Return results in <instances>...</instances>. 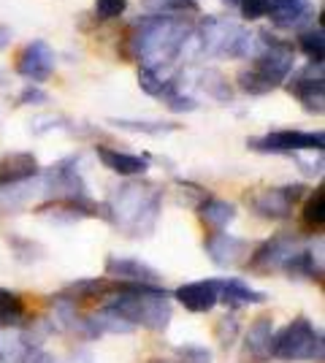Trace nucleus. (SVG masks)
I'll return each mask as SVG.
<instances>
[{"label":"nucleus","instance_id":"2","mask_svg":"<svg viewBox=\"0 0 325 363\" xmlns=\"http://www.w3.org/2000/svg\"><path fill=\"white\" fill-rule=\"evenodd\" d=\"M108 309L122 315L130 325H144L149 331H166L171 320V301L166 290L147 285H120Z\"/></svg>","mask_w":325,"mask_h":363},{"label":"nucleus","instance_id":"27","mask_svg":"<svg viewBox=\"0 0 325 363\" xmlns=\"http://www.w3.org/2000/svg\"><path fill=\"white\" fill-rule=\"evenodd\" d=\"M117 128H125V130H141V133H169L173 130V125H160V122H127V120H114Z\"/></svg>","mask_w":325,"mask_h":363},{"label":"nucleus","instance_id":"21","mask_svg":"<svg viewBox=\"0 0 325 363\" xmlns=\"http://www.w3.org/2000/svg\"><path fill=\"white\" fill-rule=\"evenodd\" d=\"M139 87L147 95H155V98H169L176 92V79H163L160 71H149V68H141L139 71Z\"/></svg>","mask_w":325,"mask_h":363},{"label":"nucleus","instance_id":"31","mask_svg":"<svg viewBox=\"0 0 325 363\" xmlns=\"http://www.w3.org/2000/svg\"><path fill=\"white\" fill-rule=\"evenodd\" d=\"M166 104H169L171 111H195L198 104H195V98H190V95H182V92H173L166 98Z\"/></svg>","mask_w":325,"mask_h":363},{"label":"nucleus","instance_id":"34","mask_svg":"<svg viewBox=\"0 0 325 363\" xmlns=\"http://www.w3.org/2000/svg\"><path fill=\"white\" fill-rule=\"evenodd\" d=\"M8 41H11V30H8V28H3V25H0V49H3V46L8 44Z\"/></svg>","mask_w":325,"mask_h":363},{"label":"nucleus","instance_id":"15","mask_svg":"<svg viewBox=\"0 0 325 363\" xmlns=\"http://www.w3.org/2000/svg\"><path fill=\"white\" fill-rule=\"evenodd\" d=\"M312 68L314 65H309L304 74H298L287 84V90L293 92L295 98L304 104V108L307 111H314V114H323V95H325V84H323V76H312Z\"/></svg>","mask_w":325,"mask_h":363},{"label":"nucleus","instance_id":"3","mask_svg":"<svg viewBox=\"0 0 325 363\" xmlns=\"http://www.w3.org/2000/svg\"><path fill=\"white\" fill-rule=\"evenodd\" d=\"M263 38V35H261ZM295 68V52L290 44L285 41H271L263 38V46L258 49L255 62L247 71L239 74V87L249 95H266L282 82H287L290 71Z\"/></svg>","mask_w":325,"mask_h":363},{"label":"nucleus","instance_id":"7","mask_svg":"<svg viewBox=\"0 0 325 363\" xmlns=\"http://www.w3.org/2000/svg\"><path fill=\"white\" fill-rule=\"evenodd\" d=\"M249 150L255 152H277V155H293V152H323L325 136L323 130L317 133H307V130H274L266 136L249 138Z\"/></svg>","mask_w":325,"mask_h":363},{"label":"nucleus","instance_id":"29","mask_svg":"<svg viewBox=\"0 0 325 363\" xmlns=\"http://www.w3.org/2000/svg\"><path fill=\"white\" fill-rule=\"evenodd\" d=\"M236 6H239L241 16H244V19H249V22L263 19V16L268 14V0H239Z\"/></svg>","mask_w":325,"mask_h":363},{"label":"nucleus","instance_id":"9","mask_svg":"<svg viewBox=\"0 0 325 363\" xmlns=\"http://www.w3.org/2000/svg\"><path fill=\"white\" fill-rule=\"evenodd\" d=\"M16 74L30 79L33 84L47 82L55 74V49L47 41H30L16 60Z\"/></svg>","mask_w":325,"mask_h":363},{"label":"nucleus","instance_id":"8","mask_svg":"<svg viewBox=\"0 0 325 363\" xmlns=\"http://www.w3.org/2000/svg\"><path fill=\"white\" fill-rule=\"evenodd\" d=\"M304 184H287V187H268L249 198L252 212L263 220H285L293 214V206L304 198Z\"/></svg>","mask_w":325,"mask_h":363},{"label":"nucleus","instance_id":"16","mask_svg":"<svg viewBox=\"0 0 325 363\" xmlns=\"http://www.w3.org/2000/svg\"><path fill=\"white\" fill-rule=\"evenodd\" d=\"M95 152H98L101 163L108 171L120 174V177H139V174H144L149 168V157L147 155H127V152L111 150V147H95Z\"/></svg>","mask_w":325,"mask_h":363},{"label":"nucleus","instance_id":"26","mask_svg":"<svg viewBox=\"0 0 325 363\" xmlns=\"http://www.w3.org/2000/svg\"><path fill=\"white\" fill-rule=\"evenodd\" d=\"M127 0H95V14L98 19H117L125 14Z\"/></svg>","mask_w":325,"mask_h":363},{"label":"nucleus","instance_id":"17","mask_svg":"<svg viewBox=\"0 0 325 363\" xmlns=\"http://www.w3.org/2000/svg\"><path fill=\"white\" fill-rule=\"evenodd\" d=\"M38 174V160L30 152H14L0 160V184H16V182L33 179Z\"/></svg>","mask_w":325,"mask_h":363},{"label":"nucleus","instance_id":"19","mask_svg":"<svg viewBox=\"0 0 325 363\" xmlns=\"http://www.w3.org/2000/svg\"><path fill=\"white\" fill-rule=\"evenodd\" d=\"M203 225L212 228V230H225L236 220V206L231 201H222V198H206L201 206H198Z\"/></svg>","mask_w":325,"mask_h":363},{"label":"nucleus","instance_id":"33","mask_svg":"<svg viewBox=\"0 0 325 363\" xmlns=\"http://www.w3.org/2000/svg\"><path fill=\"white\" fill-rule=\"evenodd\" d=\"M30 363H60L55 355H49V352H35V358Z\"/></svg>","mask_w":325,"mask_h":363},{"label":"nucleus","instance_id":"36","mask_svg":"<svg viewBox=\"0 0 325 363\" xmlns=\"http://www.w3.org/2000/svg\"><path fill=\"white\" fill-rule=\"evenodd\" d=\"M0 363H3V361H0Z\"/></svg>","mask_w":325,"mask_h":363},{"label":"nucleus","instance_id":"4","mask_svg":"<svg viewBox=\"0 0 325 363\" xmlns=\"http://www.w3.org/2000/svg\"><path fill=\"white\" fill-rule=\"evenodd\" d=\"M106 212L108 220L130 230V236H144L155 225L157 212H160V193L155 187L125 184L106 203Z\"/></svg>","mask_w":325,"mask_h":363},{"label":"nucleus","instance_id":"24","mask_svg":"<svg viewBox=\"0 0 325 363\" xmlns=\"http://www.w3.org/2000/svg\"><path fill=\"white\" fill-rule=\"evenodd\" d=\"M298 44H301V49H304V55L312 60V65H323V57H325V33H323V28L301 33Z\"/></svg>","mask_w":325,"mask_h":363},{"label":"nucleus","instance_id":"20","mask_svg":"<svg viewBox=\"0 0 325 363\" xmlns=\"http://www.w3.org/2000/svg\"><path fill=\"white\" fill-rule=\"evenodd\" d=\"M274 333V320L271 318H258L247 331V352L252 358H268V342Z\"/></svg>","mask_w":325,"mask_h":363},{"label":"nucleus","instance_id":"12","mask_svg":"<svg viewBox=\"0 0 325 363\" xmlns=\"http://www.w3.org/2000/svg\"><path fill=\"white\" fill-rule=\"evenodd\" d=\"M173 298L185 306L187 312H212L219 301V279H201V282H187L182 288H176Z\"/></svg>","mask_w":325,"mask_h":363},{"label":"nucleus","instance_id":"6","mask_svg":"<svg viewBox=\"0 0 325 363\" xmlns=\"http://www.w3.org/2000/svg\"><path fill=\"white\" fill-rule=\"evenodd\" d=\"M268 355L279 361H320L323 336L307 318H295L279 333H271Z\"/></svg>","mask_w":325,"mask_h":363},{"label":"nucleus","instance_id":"28","mask_svg":"<svg viewBox=\"0 0 325 363\" xmlns=\"http://www.w3.org/2000/svg\"><path fill=\"white\" fill-rule=\"evenodd\" d=\"M236 333H239V320L233 318V315H225V318L217 323V339H219L222 347H231Z\"/></svg>","mask_w":325,"mask_h":363},{"label":"nucleus","instance_id":"30","mask_svg":"<svg viewBox=\"0 0 325 363\" xmlns=\"http://www.w3.org/2000/svg\"><path fill=\"white\" fill-rule=\"evenodd\" d=\"M49 95L41 87H25L22 95H19V106H41V104H47Z\"/></svg>","mask_w":325,"mask_h":363},{"label":"nucleus","instance_id":"32","mask_svg":"<svg viewBox=\"0 0 325 363\" xmlns=\"http://www.w3.org/2000/svg\"><path fill=\"white\" fill-rule=\"evenodd\" d=\"M182 355L187 358V363H209L212 361V352L206 347H198V345H187L182 347Z\"/></svg>","mask_w":325,"mask_h":363},{"label":"nucleus","instance_id":"25","mask_svg":"<svg viewBox=\"0 0 325 363\" xmlns=\"http://www.w3.org/2000/svg\"><path fill=\"white\" fill-rule=\"evenodd\" d=\"M144 6L152 14H182V11H195V0H144Z\"/></svg>","mask_w":325,"mask_h":363},{"label":"nucleus","instance_id":"23","mask_svg":"<svg viewBox=\"0 0 325 363\" xmlns=\"http://www.w3.org/2000/svg\"><path fill=\"white\" fill-rule=\"evenodd\" d=\"M301 217H304V225L312 228V230L325 225V187H317V190L312 193Z\"/></svg>","mask_w":325,"mask_h":363},{"label":"nucleus","instance_id":"5","mask_svg":"<svg viewBox=\"0 0 325 363\" xmlns=\"http://www.w3.org/2000/svg\"><path fill=\"white\" fill-rule=\"evenodd\" d=\"M193 41H198L203 55L215 57H252L258 55V35L247 33L241 25L228 19H206L201 33H193Z\"/></svg>","mask_w":325,"mask_h":363},{"label":"nucleus","instance_id":"10","mask_svg":"<svg viewBox=\"0 0 325 363\" xmlns=\"http://www.w3.org/2000/svg\"><path fill=\"white\" fill-rule=\"evenodd\" d=\"M106 277L117 279L120 285H147V288H160V272L152 266L141 263L139 257H120L111 255L106 260Z\"/></svg>","mask_w":325,"mask_h":363},{"label":"nucleus","instance_id":"11","mask_svg":"<svg viewBox=\"0 0 325 363\" xmlns=\"http://www.w3.org/2000/svg\"><path fill=\"white\" fill-rule=\"evenodd\" d=\"M203 247H206V252L212 257V263H217L219 269H233V266H239L249 250V244L244 242V239H239V236H233V233H222V230L209 233Z\"/></svg>","mask_w":325,"mask_h":363},{"label":"nucleus","instance_id":"35","mask_svg":"<svg viewBox=\"0 0 325 363\" xmlns=\"http://www.w3.org/2000/svg\"><path fill=\"white\" fill-rule=\"evenodd\" d=\"M222 3H225V6H236V3H239V0H222Z\"/></svg>","mask_w":325,"mask_h":363},{"label":"nucleus","instance_id":"22","mask_svg":"<svg viewBox=\"0 0 325 363\" xmlns=\"http://www.w3.org/2000/svg\"><path fill=\"white\" fill-rule=\"evenodd\" d=\"M25 315V303L11 290L0 288V328H11Z\"/></svg>","mask_w":325,"mask_h":363},{"label":"nucleus","instance_id":"1","mask_svg":"<svg viewBox=\"0 0 325 363\" xmlns=\"http://www.w3.org/2000/svg\"><path fill=\"white\" fill-rule=\"evenodd\" d=\"M193 33L195 28L185 16L152 14L139 22V28L130 35V46L139 62H144V68L160 71L163 65H171L185 52Z\"/></svg>","mask_w":325,"mask_h":363},{"label":"nucleus","instance_id":"13","mask_svg":"<svg viewBox=\"0 0 325 363\" xmlns=\"http://www.w3.org/2000/svg\"><path fill=\"white\" fill-rule=\"evenodd\" d=\"M268 19L282 30H301L309 25L314 11L309 0H268Z\"/></svg>","mask_w":325,"mask_h":363},{"label":"nucleus","instance_id":"14","mask_svg":"<svg viewBox=\"0 0 325 363\" xmlns=\"http://www.w3.org/2000/svg\"><path fill=\"white\" fill-rule=\"evenodd\" d=\"M298 250L293 236H274L271 242H266L249 260V266L255 272H282L285 263L293 257V252Z\"/></svg>","mask_w":325,"mask_h":363},{"label":"nucleus","instance_id":"18","mask_svg":"<svg viewBox=\"0 0 325 363\" xmlns=\"http://www.w3.org/2000/svg\"><path fill=\"white\" fill-rule=\"evenodd\" d=\"M266 293L249 288L244 279H219V301H225L231 309L239 306H249V303H266Z\"/></svg>","mask_w":325,"mask_h":363}]
</instances>
